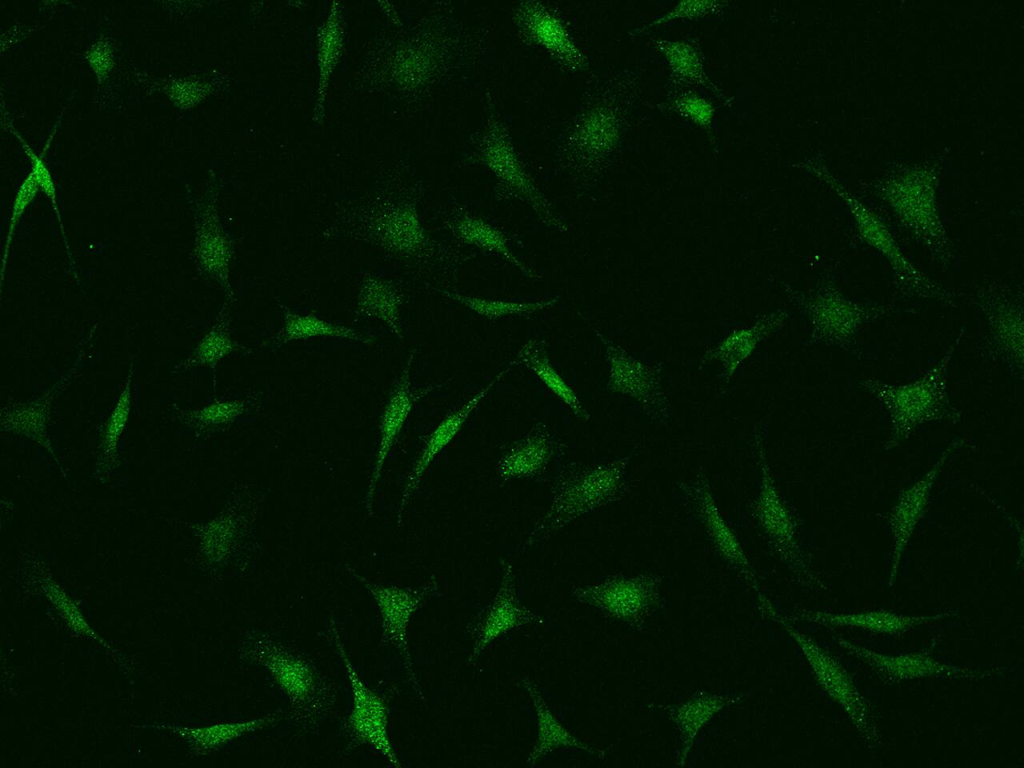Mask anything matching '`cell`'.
Instances as JSON below:
<instances>
[{
  "mask_svg": "<svg viewBox=\"0 0 1024 768\" xmlns=\"http://www.w3.org/2000/svg\"><path fill=\"white\" fill-rule=\"evenodd\" d=\"M547 617L524 606L517 595L512 565L502 560L499 588L488 603L466 625V631L473 640V649L467 665L476 662L479 656L502 636L530 624H545Z\"/></svg>",
  "mask_w": 1024,
  "mask_h": 768,
  "instance_id": "12",
  "label": "cell"
},
{
  "mask_svg": "<svg viewBox=\"0 0 1024 768\" xmlns=\"http://www.w3.org/2000/svg\"><path fill=\"white\" fill-rule=\"evenodd\" d=\"M240 658L262 667L284 695L285 716L305 731H315L333 713L338 688L307 655L278 635L251 628L239 650Z\"/></svg>",
  "mask_w": 1024,
  "mask_h": 768,
  "instance_id": "1",
  "label": "cell"
},
{
  "mask_svg": "<svg viewBox=\"0 0 1024 768\" xmlns=\"http://www.w3.org/2000/svg\"><path fill=\"white\" fill-rule=\"evenodd\" d=\"M327 634L342 660L352 695L350 712L341 724V732L349 747L368 746L391 765L403 766L389 735V702L392 695L378 693L365 684L345 649L334 619H330L327 624Z\"/></svg>",
  "mask_w": 1024,
  "mask_h": 768,
  "instance_id": "4",
  "label": "cell"
},
{
  "mask_svg": "<svg viewBox=\"0 0 1024 768\" xmlns=\"http://www.w3.org/2000/svg\"><path fill=\"white\" fill-rule=\"evenodd\" d=\"M846 650L854 653L857 657L868 662L880 672L896 679L912 678L932 674H960L962 671L950 666H945L934 659L922 655H900L885 656L871 650L853 645L844 639H839Z\"/></svg>",
  "mask_w": 1024,
  "mask_h": 768,
  "instance_id": "27",
  "label": "cell"
},
{
  "mask_svg": "<svg viewBox=\"0 0 1024 768\" xmlns=\"http://www.w3.org/2000/svg\"><path fill=\"white\" fill-rule=\"evenodd\" d=\"M960 442L961 439L956 438L940 455L939 459L933 464L930 470L901 493L897 504L892 510L890 526L893 534V552L889 585H893L894 580L896 579V574L903 552L915 527L924 514L932 486L950 452L953 451L956 448V445Z\"/></svg>",
  "mask_w": 1024,
  "mask_h": 768,
  "instance_id": "19",
  "label": "cell"
},
{
  "mask_svg": "<svg viewBox=\"0 0 1024 768\" xmlns=\"http://www.w3.org/2000/svg\"><path fill=\"white\" fill-rule=\"evenodd\" d=\"M758 602L760 609L771 619L779 622L798 644L823 689L844 707L858 729L873 739L875 735L871 731L864 702L845 671L812 639L795 629L777 613L763 595H758Z\"/></svg>",
  "mask_w": 1024,
  "mask_h": 768,
  "instance_id": "14",
  "label": "cell"
},
{
  "mask_svg": "<svg viewBox=\"0 0 1024 768\" xmlns=\"http://www.w3.org/2000/svg\"><path fill=\"white\" fill-rule=\"evenodd\" d=\"M807 309L813 322L814 339L853 351L862 326L892 312L895 307L855 302L829 281L808 298Z\"/></svg>",
  "mask_w": 1024,
  "mask_h": 768,
  "instance_id": "11",
  "label": "cell"
},
{
  "mask_svg": "<svg viewBox=\"0 0 1024 768\" xmlns=\"http://www.w3.org/2000/svg\"><path fill=\"white\" fill-rule=\"evenodd\" d=\"M211 208L203 213L198 224L194 257L199 269L222 286L226 299L234 301L230 268L236 252L235 243L223 230Z\"/></svg>",
  "mask_w": 1024,
  "mask_h": 768,
  "instance_id": "22",
  "label": "cell"
},
{
  "mask_svg": "<svg viewBox=\"0 0 1024 768\" xmlns=\"http://www.w3.org/2000/svg\"><path fill=\"white\" fill-rule=\"evenodd\" d=\"M87 59L99 81L104 80L113 66V57L109 44L102 41L95 44L88 51Z\"/></svg>",
  "mask_w": 1024,
  "mask_h": 768,
  "instance_id": "38",
  "label": "cell"
},
{
  "mask_svg": "<svg viewBox=\"0 0 1024 768\" xmlns=\"http://www.w3.org/2000/svg\"><path fill=\"white\" fill-rule=\"evenodd\" d=\"M38 187H39V185H38V183L36 181V178H35L34 174L32 172H30L29 175L26 177L25 181L22 183V185L18 189L16 198H15V201H14V204H13V208H12L10 225H9V228H8L6 242H5V246H4V253H3V258H2V272H1L2 273V281L4 279V272H5V267H6L7 257H8V251H9L12 239H13L15 227H16L19 219L21 218L23 212L25 211L26 207L29 205V203L33 200L34 196L36 195Z\"/></svg>",
  "mask_w": 1024,
  "mask_h": 768,
  "instance_id": "36",
  "label": "cell"
},
{
  "mask_svg": "<svg viewBox=\"0 0 1024 768\" xmlns=\"http://www.w3.org/2000/svg\"><path fill=\"white\" fill-rule=\"evenodd\" d=\"M514 363L522 364L532 371L533 374L558 399H560L577 418L583 421L589 419V413L575 391L551 364L543 341L537 339L529 340L520 349Z\"/></svg>",
  "mask_w": 1024,
  "mask_h": 768,
  "instance_id": "26",
  "label": "cell"
},
{
  "mask_svg": "<svg viewBox=\"0 0 1024 768\" xmlns=\"http://www.w3.org/2000/svg\"><path fill=\"white\" fill-rule=\"evenodd\" d=\"M475 158L496 178L498 192L504 198L517 199L529 205L547 224L567 231L556 217L547 199L536 187L522 165L511 142L507 127L495 113L490 112L486 128L473 148Z\"/></svg>",
  "mask_w": 1024,
  "mask_h": 768,
  "instance_id": "6",
  "label": "cell"
},
{
  "mask_svg": "<svg viewBox=\"0 0 1024 768\" xmlns=\"http://www.w3.org/2000/svg\"><path fill=\"white\" fill-rule=\"evenodd\" d=\"M513 365H515L514 362H512L505 370L498 373L481 390L473 396H470L458 409L449 413L426 437L422 449L406 477L397 513L398 526L402 521V516L407 504L418 489L421 479L429 469L430 465L446 448V446L452 442L469 418L470 414L476 409L478 404L486 397V395L489 394L494 385L507 374Z\"/></svg>",
  "mask_w": 1024,
  "mask_h": 768,
  "instance_id": "17",
  "label": "cell"
},
{
  "mask_svg": "<svg viewBox=\"0 0 1024 768\" xmlns=\"http://www.w3.org/2000/svg\"><path fill=\"white\" fill-rule=\"evenodd\" d=\"M567 446L544 423L535 424L524 436L512 442L497 462L501 479L542 481L554 475L564 462Z\"/></svg>",
  "mask_w": 1024,
  "mask_h": 768,
  "instance_id": "15",
  "label": "cell"
},
{
  "mask_svg": "<svg viewBox=\"0 0 1024 768\" xmlns=\"http://www.w3.org/2000/svg\"><path fill=\"white\" fill-rule=\"evenodd\" d=\"M53 396L54 392H49L39 400L10 408L6 415L3 414L2 425L7 430H15L31 437L49 450L54 457L46 433L47 414Z\"/></svg>",
  "mask_w": 1024,
  "mask_h": 768,
  "instance_id": "34",
  "label": "cell"
},
{
  "mask_svg": "<svg viewBox=\"0 0 1024 768\" xmlns=\"http://www.w3.org/2000/svg\"><path fill=\"white\" fill-rule=\"evenodd\" d=\"M516 24L521 34L547 51L561 64L580 70L583 55L561 19L544 5L527 2L516 13Z\"/></svg>",
  "mask_w": 1024,
  "mask_h": 768,
  "instance_id": "18",
  "label": "cell"
},
{
  "mask_svg": "<svg viewBox=\"0 0 1024 768\" xmlns=\"http://www.w3.org/2000/svg\"><path fill=\"white\" fill-rule=\"evenodd\" d=\"M637 447L627 455L593 464L563 462L553 475L552 500L533 526L521 551L548 539L577 518L621 500L628 491L627 468Z\"/></svg>",
  "mask_w": 1024,
  "mask_h": 768,
  "instance_id": "2",
  "label": "cell"
},
{
  "mask_svg": "<svg viewBox=\"0 0 1024 768\" xmlns=\"http://www.w3.org/2000/svg\"><path fill=\"white\" fill-rule=\"evenodd\" d=\"M661 580L654 574L610 575L597 583L573 587L571 595L576 601L637 628L656 608Z\"/></svg>",
  "mask_w": 1024,
  "mask_h": 768,
  "instance_id": "9",
  "label": "cell"
},
{
  "mask_svg": "<svg viewBox=\"0 0 1024 768\" xmlns=\"http://www.w3.org/2000/svg\"><path fill=\"white\" fill-rule=\"evenodd\" d=\"M685 108L688 113H690L700 121H705L706 119L709 118L710 111L708 109V106L705 103H702L700 100H687L685 103Z\"/></svg>",
  "mask_w": 1024,
  "mask_h": 768,
  "instance_id": "39",
  "label": "cell"
},
{
  "mask_svg": "<svg viewBox=\"0 0 1024 768\" xmlns=\"http://www.w3.org/2000/svg\"><path fill=\"white\" fill-rule=\"evenodd\" d=\"M679 491L686 506L700 521L716 552L757 590V574L716 504L705 468L698 467L690 480L681 482Z\"/></svg>",
  "mask_w": 1024,
  "mask_h": 768,
  "instance_id": "13",
  "label": "cell"
},
{
  "mask_svg": "<svg viewBox=\"0 0 1024 768\" xmlns=\"http://www.w3.org/2000/svg\"><path fill=\"white\" fill-rule=\"evenodd\" d=\"M373 597L381 619V643L392 645L401 657L406 678L422 701L425 696L413 668L409 649L408 628L412 617L429 600L440 594L439 583L432 577L417 587H399L374 583L349 568Z\"/></svg>",
  "mask_w": 1024,
  "mask_h": 768,
  "instance_id": "8",
  "label": "cell"
},
{
  "mask_svg": "<svg viewBox=\"0 0 1024 768\" xmlns=\"http://www.w3.org/2000/svg\"><path fill=\"white\" fill-rule=\"evenodd\" d=\"M405 294L393 278L380 272H366L361 280L354 311L355 322L377 318L398 338H403L401 308Z\"/></svg>",
  "mask_w": 1024,
  "mask_h": 768,
  "instance_id": "23",
  "label": "cell"
},
{
  "mask_svg": "<svg viewBox=\"0 0 1024 768\" xmlns=\"http://www.w3.org/2000/svg\"><path fill=\"white\" fill-rule=\"evenodd\" d=\"M237 510V509H236ZM233 508L223 512L205 525L203 545L206 554L214 561L228 559L242 544L249 520Z\"/></svg>",
  "mask_w": 1024,
  "mask_h": 768,
  "instance_id": "30",
  "label": "cell"
},
{
  "mask_svg": "<svg viewBox=\"0 0 1024 768\" xmlns=\"http://www.w3.org/2000/svg\"><path fill=\"white\" fill-rule=\"evenodd\" d=\"M521 685L529 693L537 718L538 736L530 753L526 758L529 766H536L540 759L549 755L557 748L578 749L599 758H604L602 750L596 749L572 735L552 714L545 699L540 692L537 683L526 676L521 679Z\"/></svg>",
  "mask_w": 1024,
  "mask_h": 768,
  "instance_id": "25",
  "label": "cell"
},
{
  "mask_svg": "<svg viewBox=\"0 0 1024 768\" xmlns=\"http://www.w3.org/2000/svg\"><path fill=\"white\" fill-rule=\"evenodd\" d=\"M765 431L756 429L751 444L760 469V487L748 506V514L757 521L770 550L804 582L812 577L796 537L797 522L794 513L779 492L766 458Z\"/></svg>",
  "mask_w": 1024,
  "mask_h": 768,
  "instance_id": "5",
  "label": "cell"
},
{
  "mask_svg": "<svg viewBox=\"0 0 1024 768\" xmlns=\"http://www.w3.org/2000/svg\"><path fill=\"white\" fill-rule=\"evenodd\" d=\"M360 224L343 230L331 239L346 238L378 248L390 260L418 262L430 251L429 239L415 205L392 203L379 207Z\"/></svg>",
  "mask_w": 1024,
  "mask_h": 768,
  "instance_id": "7",
  "label": "cell"
},
{
  "mask_svg": "<svg viewBox=\"0 0 1024 768\" xmlns=\"http://www.w3.org/2000/svg\"><path fill=\"white\" fill-rule=\"evenodd\" d=\"M964 332L963 327L938 362L914 381L899 385L875 379L863 382L891 417V434L885 446L887 450L906 440L920 425L939 419L948 411L947 369Z\"/></svg>",
  "mask_w": 1024,
  "mask_h": 768,
  "instance_id": "3",
  "label": "cell"
},
{
  "mask_svg": "<svg viewBox=\"0 0 1024 768\" xmlns=\"http://www.w3.org/2000/svg\"><path fill=\"white\" fill-rule=\"evenodd\" d=\"M451 229L464 242L498 254L527 276L537 278V275L509 249L504 233L490 223L471 214L462 213L451 222Z\"/></svg>",
  "mask_w": 1024,
  "mask_h": 768,
  "instance_id": "28",
  "label": "cell"
},
{
  "mask_svg": "<svg viewBox=\"0 0 1024 768\" xmlns=\"http://www.w3.org/2000/svg\"><path fill=\"white\" fill-rule=\"evenodd\" d=\"M442 293L454 300H457L462 305L468 307L470 310L490 320H495L507 315H522L534 313L536 311L551 307L555 305L558 301V297H556L549 300H539L534 302H512L462 295L459 293L447 291H442Z\"/></svg>",
  "mask_w": 1024,
  "mask_h": 768,
  "instance_id": "35",
  "label": "cell"
},
{
  "mask_svg": "<svg viewBox=\"0 0 1024 768\" xmlns=\"http://www.w3.org/2000/svg\"><path fill=\"white\" fill-rule=\"evenodd\" d=\"M275 300L282 311L284 323L274 335L262 343L270 351L274 352L292 341L314 338H336L365 345L376 342L375 335L369 331L335 324L314 313L301 314L287 306L279 297Z\"/></svg>",
  "mask_w": 1024,
  "mask_h": 768,
  "instance_id": "21",
  "label": "cell"
},
{
  "mask_svg": "<svg viewBox=\"0 0 1024 768\" xmlns=\"http://www.w3.org/2000/svg\"><path fill=\"white\" fill-rule=\"evenodd\" d=\"M608 354L609 390L633 397L651 420L667 423L671 418L670 408L656 376L616 348L610 347Z\"/></svg>",
  "mask_w": 1024,
  "mask_h": 768,
  "instance_id": "20",
  "label": "cell"
},
{
  "mask_svg": "<svg viewBox=\"0 0 1024 768\" xmlns=\"http://www.w3.org/2000/svg\"><path fill=\"white\" fill-rule=\"evenodd\" d=\"M15 134L17 135L19 140L22 142V145H23L26 153L29 155V157H30V159L32 161L33 168H32L31 172L34 174V176L36 178V181H37L38 185L41 187L42 191L50 198V200H51V202L53 204V207H54V209H55V211L57 213L58 221H59L61 230L63 232V228H62V224H61V218H60V213H59L58 207H57L56 190H55V186H54V183L52 181L51 175H50V173H49L45 163L43 162L42 158L38 157L32 151V149L20 137V135H18L16 132H15Z\"/></svg>",
  "mask_w": 1024,
  "mask_h": 768,
  "instance_id": "37",
  "label": "cell"
},
{
  "mask_svg": "<svg viewBox=\"0 0 1024 768\" xmlns=\"http://www.w3.org/2000/svg\"><path fill=\"white\" fill-rule=\"evenodd\" d=\"M416 351V349H413L408 355L394 384L390 398L381 417V437L365 497L366 511L369 515H372L373 513V501L376 486L380 479L387 456L394 446L398 435L400 434V431L402 430L416 402L435 388L434 385H428L424 388H415L412 386L410 371Z\"/></svg>",
  "mask_w": 1024,
  "mask_h": 768,
  "instance_id": "16",
  "label": "cell"
},
{
  "mask_svg": "<svg viewBox=\"0 0 1024 768\" xmlns=\"http://www.w3.org/2000/svg\"><path fill=\"white\" fill-rule=\"evenodd\" d=\"M972 303L988 321V334L983 351L993 359L1005 362L1015 371L1023 368L1022 297L1007 286L990 282L977 286Z\"/></svg>",
  "mask_w": 1024,
  "mask_h": 768,
  "instance_id": "10",
  "label": "cell"
},
{
  "mask_svg": "<svg viewBox=\"0 0 1024 768\" xmlns=\"http://www.w3.org/2000/svg\"><path fill=\"white\" fill-rule=\"evenodd\" d=\"M817 623L827 626H855L861 627L873 632L881 633H892L901 631L914 625H919L925 621L936 619L937 617H909L903 615H897L889 612H866L859 614L849 615H837L828 613H812L807 616H803Z\"/></svg>",
  "mask_w": 1024,
  "mask_h": 768,
  "instance_id": "32",
  "label": "cell"
},
{
  "mask_svg": "<svg viewBox=\"0 0 1024 768\" xmlns=\"http://www.w3.org/2000/svg\"><path fill=\"white\" fill-rule=\"evenodd\" d=\"M263 401L262 391L242 399L216 400L192 412H183L185 420L197 432H211L233 423Z\"/></svg>",
  "mask_w": 1024,
  "mask_h": 768,
  "instance_id": "31",
  "label": "cell"
},
{
  "mask_svg": "<svg viewBox=\"0 0 1024 768\" xmlns=\"http://www.w3.org/2000/svg\"><path fill=\"white\" fill-rule=\"evenodd\" d=\"M132 378L133 368L131 366L124 388L105 424L101 441V455L97 464V472L102 475V479L108 477L116 465L120 437L125 429L131 410Z\"/></svg>",
  "mask_w": 1024,
  "mask_h": 768,
  "instance_id": "33",
  "label": "cell"
},
{
  "mask_svg": "<svg viewBox=\"0 0 1024 768\" xmlns=\"http://www.w3.org/2000/svg\"><path fill=\"white\" fill-rule=\"evenodd\" d=\"M743 695H719L697 692L685 702L665 708L669 719L680 733V747L676 758L683 765L703 728L723 708L742 700Z\"/></svg>",
  "mask_w": 1024,
  "mask_h": 768,
  "instance_id": "24",
  "label": "cell"
},
{
  "mask_svg": "<svg viewBox=\"0 0 1024 768\" xmlns=\"http://www.w3.org/2000/svg\"><path fill=\"white\" fill-rule=\"evenodd\" d=\"M232 301L226 299L210 331L202 338L193 353L176 370H185L190 366L206 365L215 368L225 356L245 347L232 339L230 335L229 307Z\"/></svg>",
  "mask_w": 1024,
  "mask_h": 768,
  "instance_id": "29",
  "label": "cell"
}]
</instances>
